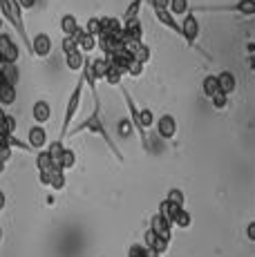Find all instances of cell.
Masks as SVG:
<instances>
[{"mask_svg":"<svg viewBox=\"0 0 255 257\" xmlns=\"http://www.w3.org/2000/svg\"><path fill=\"white\" fill-rule=\"evenodd\" d=\"M76 45H78V52H81V54H90L92 49H96V45H99V38L92 36V34H87L85 29H78Z\"/></svg>","mask_w":255,"mask_h":257,"instance_id":"obj_15","label":"cell"},{"mask_svg":"<svg viewBox=\"0 0 255 257\" xmlns=\"http://www.w3.org/2000/svg\"><path fill=\"white\" fill-rule=\"evenodd\" d=\"M16 3H18V7L25 12V9H32L34 5H36V0H16Z\"/></svg>","mask_w":255,"mask_h":257,"instance_id":"obj_40","label":"cell"},{"mask_svg":"<svg viewBox=\"0 0 255 257\" xmlns=\"http://www.w3.org/2000/svg\"><path fill=\"white\" fill-rule=\"evenodd\" d=\"M0 16H3L5 23H9V27H14V32L27 45V52L32 54V38L27 36L25 23H23V9L18 7L16 0H0Z\"/></svg>","mask_w":255,"mask_h":257,"instance_id":"obj_2","label":"cell"},{"mask_svg":"<svg viewBox=\"0 0 255 257\" xmlns=\"http://www.w3.org/2000/svg\"><path fill=\"white\" fill-rule=\"evenodd\" d=\"M168 201H173V204H177V206H181L184 208V192L179 190V188H170L168 190V197H166Z\"/></svg>","mask_w":255,"mask_h":257,"instance_id":"obj_35","label":"cell"},{"mask_svg":"<svg viewBox=\"0 0 255 257\" xmlns=\"http://www.w3.org/2000/svg\"><path fill=\"white\" fill-rule=\"evenodd\" d=\"M67 184V179H65V170L63 168H52V172H50V186L52 190H63Z\"/></svg>","mask_w":255,"mask_h":257,"instance_id":"obj_20","label":"cell"},{"mask_svg":"<svg viewBox=\"0 0 255 257\" xmlns=\"http://www.w3.org/2000/svg\"><path fill=\"white\" fill-rule=\"evenodd\" d=\"M18 56H21V52H18V43L14 41V36L7 32H0V63L3 65H16Z\"/></svg>","mask_w":255,"mask_h":257,"instance_id":"obj_7","label":"cell"},{"mask_svg":"<svg viewBox=\"0 0 255 257\" xmlns=\"http://www.w3.org/2000/svg\"><path fill=\"white\" fill-rule=\"evenodd\" d=\"M217 76V83H219V92L222 94H233L235 92V87H237V78H235V74L233 72H228V70H224V72H219V74H215Z\"/></svg>","mask_w":255,"mask_h":257,"instance_id":"obj_16","label":"cell"},{"mask_svg":"<svg viewBox=\"0 0 255 257\" xmlns=\"http://www.w3.org/2000/svg\"><path fill=\"white\" fill-rule=\"evenodd\" d=\"M78 29H81V25H78L74 14H65V16L61 18V34H63V36H72V38H74L78 34Z\"/></svg>","mask_w":255,"mask_h":257,"instance_id":"obj_18","label":"cell"},{"mask_svg":"<svg viewBox=\"0 0 255 257\" xmlns=\"http://www.w3.org/2000/svg\"><path fill=\"white\" fill-rule=\"evenodd\" d=\"M139 118H141V125L148 130V127H153V123H155V114H153V110L150 107H144V110H139Z\"/></svg>","mask_w":255,"mask_h":257,"instance_id":"obj_32","label":"cell"},{"mask_svg":"<svg viewBox=\"0 0 255 257\" xmlns=\"http://www.w3.org/2000/svg\"><path fill=\"white\" fill-rule=\"evenodd\" d=\"M155 127L161 139H175V135H177V118L173 114H164L155 121Z\"/></svg>","mask_w":255,"mask_h":257,"instance_id":"obj_8","label":"cell"},{"mask_svg":"<svg viewBox=\"0 0 255 257\" xmlns=\"http://www.w3.org/2000/svg\"><path fill=\"white\" fill-rule=\"evenodd\" d=\"M128 257H159V255H155L153 250H148L144 244H132L130 248H128Z\"/></svg>","mask_w":255,"mask_h":257,"instance_id":"obj_28","label":"cell"},{"mask_svg":"<svg viewBox=\"0 0 255 257\" xmlns=\"http://www.w3.org/2000/svg\"><path fill=\"white\" fill-rule=\"evenodd\" d=\"M155 18L164 25L166 29H170V32H175L177 36H181V23L168 12V9H164V12H155Z\"/></svg>","mask_w":255,"mask_h":257,"instance_id":"obj_17","label":"cell"},{"mask_svg":"<svg viewBox=\"0 0 255 257\" xmlns=\"http://www.w3.org/2000/svg\"><path fill=\"white\" fill-rule=\"evenodd\" d=\"M210 101H213L215 110H226V105H228V96H226V94H222V92H217L213 98H210Z\"/></svg>","mask_w":255,"mask_h":257,"instance_id":"obj_36","label":"cell"},{"mask_svg":"<svg viewBox=\"0 0 255 257\" xmlns=\"http://www.w3.org/2000/svg\"><path fill=\"white\" fill-rule=\"evenodd\" d=\"M32 54L38 58H47L52 54V38L47 36L45 32L36 34V36L32 38Z\"/></svg>","mask_w":255,"mask_h":257,"instance_id":"obj_11","label":"cell"},{"mask_svg":"<svg viewBox=\"0 0 255 257\" xmlns=\"http://www.w3.org/2000/svg\"><path fill=\"white\" fill-rule=\"evenodd\" d=\"M246 52H248V56H255V41L246 45Z\"/></svg>","mask_w":255,"mask_h":257,"instance_id":"obj_42","label":"cell"},{"mask_svg":"<svg viewBox=\"0 0 255 257\" xmlns=\"http://www.w3.org/2000/svg\"><path fill=\"white\" fill-rule=\"evenodd\" d=\"M144 246H146V248H148V250H153V253L155 255H164L166 253V250H168V246H170V241L168 239H164V237H157L155 233H153V230H146V239H144Z\"/></svg>","mask_w":255,"mask_h":257,"instance_id":"obj_12","label":"cell"},{"mask_svg":"<svg viewBox=\"0 0 255 257\" xmlns=\"http://www.w3.org/2000/svg\"><path fill=\"white\" fill-rule=\"evenodd\" d=\"M81 132H92V135L101 137L103 143H105V146L112 150V155H114L119 161H123V155H121V148L116 146L114 141H112L110 132L105 130V125H103V121H101V103H94V110H92V114L87 116L83 123H78L76 127H72V130L67 132V135L76 137V135H81Z\"/></svg>","mask_w":255,"mask_h":257,"instance_id":"obj_1","label":"cell"},{"mask_svg":"<svg viewBox=\"0 0 255 257\" xmlns=\"http://www.w3.org/2000/svg\"><path fill=\"white\" fill-rule=\"evenodd\" d=\"M85 32L99 38V34H101V18H99V16L90 18V21H87V25H85Z\"/></svg>","mask_w":255,"mask_h":257,"instance_id":"obj_33","label":"cell"},{"mask_svg":"<svg viewBox=\"0 0 255 257\" xmlns=\"http://www.w3.org/2000/svg\"><path fill=\"white\" fill-rule=\"evenodd\" d=\"M153 5V12H164V9H170V0H150Z\"/></svg>","mask_w":255,"mask_h":257,"instance_id":"obj_38","label":"cell"},{"mask_svg":"<svg viewBox=\"0 0 255 257\" xmlns=\"http://www.w3.org/2000/svg\"><path fill=\"white\" fill-rule=\"evenodd\" d=\"M168 12L173 14L175 18L181 16V14L186 16V14L190 12V9H188V0H170V9H168Z\"/></svg>","mask_w":255,"mask_h":257,"instance_id":"obj_27","label":"cell"},{"mask_svg":"<svg viewBox=\"0 0 255 257\" xmlns=\"http://www.w3.org/2000/svg\"><path fill=\"white\" fill-rule=\"evenodd\" d=\"M83 61H85V56H83L81 52H72L65 56V65L70 67L72 72H81L83 70Z\"/></svg>","mask_w":255,"mask_h":257,"instance_id":"obj_25","label":"cell"},{"mask_svg":"<svg viewBox=\"0 0 255 257\" xmlns=\"http://www.w3.org/2000/svg\"><path fill=\"white\" fill-rule=\"evenodd\" d=\"M92 70H94V76L99 78V81H103V78H105V74H107V70H110V61H107L105 56L92 58Z\"/></svg>","mask_w":255,"mask_h":257,"instance_id":"obj_23","label":"cell"},{"mask_svg":"<svg viewBox=\"0 0 255 257\" xmlns=\"http://www.w3.org/2000/svg\"><path fill=\"white\" fill-rule=\"evenodd\" d=\"M150 230H153L157 237H164V239H168V241L173 239V224H170L164 215H159V212H155L153 219H150Z\"/></svg>","mask_w":255,"mask_h":257,"instance_id":"obj_9","label":"cell"},{"mask_svg":"<svg viewBox=\"0 0 255 257\" xmlns=\"http://www.w3.org/2000/svg\"><path fill=\"white\" fill-rule=\"evenodd\" d=\"M181 38H184L193 49H197L202 56H206V61H213V56H210L208 52H204L197 43L199 41V23H197V16H195L193 12H188L184 16V21H181Z\"/></svg>","mask_w":255,"mask_h":257,"instance_id":"obj_4","label":"cell"},{"mask_svg":"<svg viewBox=\"0 0 255 257\" xmlns=\"http://www.w3.org/2000/svg\"><path fill=\"white\" fill-rule=\"evenodd\" d=\"M141 5H144V0H132V3L128 5V9L123 12V18H121V23H130V21H135V18H139Z\"/></svg>","mask_w":255,"mask_h":257,"instance_id":"obj_24","label":"cell"},{"mask_svg":"<svg viewBox=\"0 0 255 257\" xmlns=\"http://www.w3.org/2000/svg\"><path fill=\"white\" fill-rule=\"evenodd\" d=\"M16 132V118L12 114H5V118L0 121V137H12Z\"/></svg>","mask_w":255,"mask_h":257,"instance_id":"obj_26","label":"cell"},{"mask_svg":"<svg viewBox=\"0 0 255 257\" xmlns=\"http://www.w3.org/2000/svg\"><path fill=\"white\" fill-rule=\"evenodd\" d=\"M61 45H63V54H65V56H67V54H72V52H78L76 36H74V38H72V36H63V43H61Z\"/></svg>","mask_w":255,"mask_h":257,"instance_id":"obj_34","label":"cell"},{"mask_svg":"<svg viewBox=\"0 0 255 257\" xmlns=\"http://www.w3.org/2000/svg\"><path fill=\"white\" fill-rule=\"evenodd\" d=\"M3 23H5V21H3V16H0V29H3Z\"/></svg>","mask_w":255,"mask_h":257,"instance_id":"obj_46","label":"cell"},{"mask_svg":"<svg viewBox=\"0 0 255 257\" xmlns=\"http://www.w3.org/2000/svg\"><path fill=\"white\" fill-rule=\"evenodd\" d=\"M0 241H3V224H0Z\"/></svg>","mask_w":255,"mask_h":257,"instance_id":"obj_45","label":"cell"},{"mask_svg":"<svg viewBox=\"0 0 255 257\" xmlns=\"http://www.w3.org/2000/svg\"><path fill=\"white\" fill-rule=\"evenodd\" d=\"M193 224V215H190L188 210H179V215L175 217V221H173V226H177V228H188V226Z\"/></svg>","mask_w":255,"mask_h":257,"instance_id":"obj_30","label":"cell"},{"mask_svg":"<svg viewBox=\"0 0 255 257\" xmlns=\"http://www.w3.org/2000/svg\"><path fill=\"white\" fill-rule=\"evenodd\" d=\"M202 92H204V96H208V98H213L215 94L219 92V83H217V76H215V74H208V76L202 81Z\"/></svg>","mask_w":255,"mask_h":257,"instance_id":"obj_22","label":"cell"},{"mask_svg":"<svg viewBox=\"0 0 255 257\" xmlns=\"http://www.w3.org/2000/svg\"><path fill=\"white\" fill-rule=\"evenodd\" d=\"M248 65H251V70L255 72V56H248Z\"/></svg>","mask_w":255,"mask_h":257,"instance_id":"obj_44","label":"cell"},{"mask_svg":"<svg viewBox=\"0 0 255 257\" xmlns=\"http://www.w3.org/2000/svg\"><path fill=\"white\" fill-rule=\"evenodd\" d=\"M121 94H123V98H125V105H128V118H130V123H132V127H135L137 137H139L141 146H144L146 150H150V143H148V132H146V127L141 125L139 110H137V105H135V98H132V94L128 92V87H123V85H121Z\"/></svg>","mask_w":255,"mask_h":257,"instance_id":"obj_6","label":"cell"},{"mask_svg":"<svg viewBox=\"0 0 255 257\" xmlns=\"http://www.w3.org/2000/svg\"><path fill=\"white\" fill-rule=\"evenodd\" d=\"M83 85H85V81H83V76H81V78H78V83L74 85V90H72L70 98H67L65 114H63V125H61V130H58V141H63V139L67 137V132L72 130V123H74V118H76V114H78V110H81Z\"/></svg>","mask_w":255,"mask_h":257,"instance_id":"obj_3","label":"cell"},{"mask_svg":"<svg viewBox=\"0 0 255 257\" xmlns=\"http://www.w3.org/2000/svg\"><path fill=\"white\" fill-rule=\"evenodd\" d=\"M179 210H184V208H181V206H177V204H173V201H168V199H164V201L159 204V215H164L166 219L170 221V224H173L175 217L179 215Z\"/></svg>","mask_w":255,"mask_h":257,"instance_id":"obj_19","label":"cell"},{"mask_svg":"<svg viewBox=\"0 0 255 257\" xmlns=\"http://www.w3.org/2000/svg\"><path fill=\"white\" fill-rule=\"evenodd\" d=\"M76 166V152L70 150V148H65L63 150V157H61V168L63 170H70V168Z\"/></svg>","mask_w":255,"mask_h":257,"instance_id":"obj_29","label":"cell"},{"mask_svg":"<svg viewBox=\"0 0 255 257\" xmlns=\"http://www.w3.org/2000/svg\"><path fill=\"white\" fill-rule=\"evenodd\" d=\"M16 96H18V92H16V85H0V103H3L5 107H9V105H14L16 103Z\"/></svg>","mask_w":255,"mask_h":257,"instance_id":"obj_21","label":"cell"},{"mask_svg":"<svg viewBox=\"0 0 255 257\" xmlns=\"http://www.w3.org/2000/svg\"><path fill=\"white\" fill-rule=\"evenodd\" d=\"M27 143L32 146V150L41 152L47 148V132L43 125H32L27 130Z\"/></svg>","mask_w":255,"mask_h":257,"instance_id":"obj_10","label":"cell"},{"mask_svg":"<svg viewBox=\"0 0 255 257\" xmlns=\"http://www.w3.org/2000/svg\"><path fill=\"white\" fill-rule=\"evenodd\" d=\"M141 38H144V27H141L139 18H135V21H130V23H123V36H121V41L141 43Z\"/></svg>","mask_w":255,"mask_h":257,"instance_id":"obj_13","label":"cell"},{"mask_svg":"<svg viewBox=\"0 0 255 257\" xmlns=\"http://www.w3.org/2000/svg\"><path fill=\"white\" fill-rule=\"evenodd\" d=\"M103 81H107L110 83V85H121V74L114 70V67H110V70H107V74H105V78H103Z\"/></svg>","mask_w":255,"mask_h":257,"instance_id":"obj_37","label":"cell"},{"mask_svg":"<svg viewBox=\"0 0 255 257\" xmlns=\"http://www.w3.org/2000/svg\"><path fill=\"white\" fill-rule=\"evenodd\" d=\"M128 74H130V76H141V74H144V65H141V63H137V61H132Z\"/></svg>","mask_w":255,"mask_h":257,"instance_id":"obj_39","label":"cell"},{"mask_svg":"<svg viewBox=\"0 0 255 257\" xmlns=\"http://www.w3.org/2000/svg\"><path fill=\"white\" fill-rule=\"evenodd\" d=\"M32 116H34V121H36V125H45L52 118V105L41 98V101H36L32 105Z\"/></svg>","mask_w":255,"mask_h":257,"instance_id":"obj_14","label":"cell"},{"mask_svg":"<svg viewBox=\"0 0 255 257\" xmlns=\"http://www.w3.org/2000/svg\"><path fill=\"white\" fill-rule=\"evenodd\" d=\"M197 12H217V14H237V16H255V0H237L230 5H202Z\"/></svg>","mask_w":255,"mask_h":257,"instance_id":"obj_5","label":"cell"},{"mask_svg":"<svg viewBox=\"0 0 255 257\" xmlns=\"http://www.w3.org/2000/svg\"><path fill=\"white\" fill-rule=\"evenodd\" d=\"M5 204H7V197H5V192L0 190V210L5 208Z\"/></svg>","mask_w":255,"mask_h":257,"instance_id":"obj_43","label":"cell"},{"mask_svg":"<svg viewBox=\"0 0 255 257\" xmlns=\"http://www.w3.org/2000/svg\"><path fill=\"white\" fill-rule=\"evenodd\" d=\"M246 237H248V241H255V221H248V226H246Z\"/></svg>","mask_w":255,"mask_h":257,"instance_id":"obj_41","label":"cell"},{"mask_svg":"<svg viewBox=\"0 0 255 257\" xmlns=\"http://www.w3.org/2000/svg\"><path fill=\"white\" fill-rule=\"evenodd\" d=\"M116 130H119V135L123 137V139H128V137H132V135H135V127H132L130 118H121V121H119V125H116Z\"/></svg>","mask_w":255,"mask_h":257,"instance_id":"obj_31","label":"cell"}]
</instances>
